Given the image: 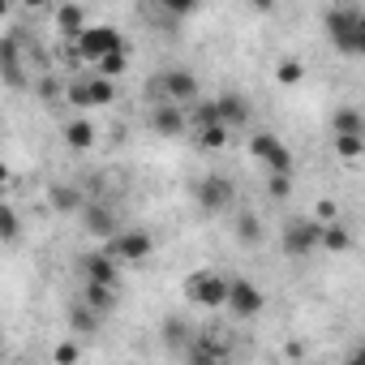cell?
<instances>
[{"instance_id": "obj_1", "label": "cell", "mask_w": 365, "mask_h": 365, "mask_svg": "<svg viewBox=\"0 0 365 365\" xmlns=\"http://www.w3.org/2000/svg\"><path fill=\"white\" fill-rule=\"evenodd\" d=\"M327 35H331V43H335L344 56L365 52V18H361L352 5H335V9L327 14Z\"/></svg>"}, {"instance_id": "obj_2", "label": "cell", "mask_w": 365, "mask_h": 365, "mask_svg": "<svg viewBox=\"0 0 365 365\" xmlns=\"http://www.w3.org/2000/svg\"><path fill=\"white\" fill-rule=\"evenodd\" d=\"M146 99L155 103V99H172V103H180V108H190L194 99H198V78L190 73V69H163V73H155L150 82H146Z\"/></svg>"}, {"instance_id": "obj_3", "label": "cell", "mask_w": 365, "mask_h": 365, "mask_svg": "<svg viewBox=\"0 0 365 365\" xmlns=\"http://www.w3.org/2000/svg\"><path fill=\"white\" fill-rule=\"evenodd\" d=\"M120 48H129L112 26H103V22H86L78 35H73V52L82 56V61H91V65H99L103 56H112V52H120Z\"/></svg>"}, {"instance_id": "obj_4", "label": "cell", "mask_w": 365, "mask_h": 365, "mask_svg": "<svg viewBox=\"0 0 365 365\" xmlns=\"http://www.w3.org/2000/svg\"><path fill=\"white\" fill-rule=\"evenodd\" d=\"M69 99H73L78 108H103V103H112V99H116V82H112V78H103V73L82 78V82H73V86H69Z\"/></svg>"}, {"instance_id": "obj_5", "label": "cell", "mask_w": 365, "mask_h": 365, "mask_svg": "<svg viewBox=\"0 0 365 365\" xmlns=\"http://www.w3.org/2000/svg\"><path fill=\"white\" fill-rule=\"evenodd\" d=\"M224 305H228L237 318H258V314H262V305H267V297H262V292H258L250 279H228Z\"/></svg>"}, {"instance_id": "obj_6", "label": "cell", "mask_w": 365, "mask_h": 365, "mask_svg": "<svg viewBox=\"0 0 365 365\" xmlns=\"http://www.w3.org/2000/svg\"><path fill=\"white\" fill-rule=\"evenodd\" d=\"M155 250V241L138 228H125V232H112V258L116 262H146Z\"/></svg>"}, {"instance_id": "obj_7", "label": "cell", "mask_w": 365, "mask_h": 365, "mask_svg": "<svg viewBox=\"0 0 365 365\" xmlns=\"http://www.w3.org/2000/svg\"><path fill=\"white\" fill-rule=\"evenodd\" d=\"M314 250H318V224L314 220H292L284 228V254L288 258H305Z\"/></svg>"}, {"instance_id": "obj_8", "label": "cell", "mask_w": 365, "mask_h": 365, "mask_svg": "<svg viewBox=\"0 0 365 365\" xmlns=\"http://www.w3.org/2000/svg\"><path fill=\"white\" fill-rule=\"evenodd\" d=\"M254 155L271 168V172H292L297 163H292V150L275 138V133H254Z\"/></svg>"}, {"instance_id": "obj_9", "label": "cell", "mask_w": 365, "mask_h": 365, "mask_svg": "<svg viewBox=\"0 0 365 365\" xmlns=\"http://www.w3.org/2000/svg\"><path fill=\"white\" fill-rule=\"evenodd\" d=\"M232 194H237V185L228 176H207L202 185H198V202H202V211H228L232 207Z\"/></svg>"}, {"instance_id": "obj_10", "label": "cell", "mask_w": 365, "mask_h": 365, "mask_svg": "<svg viewBox=\"0 0 365 365\" xmlns=\"http://www.w3.org/2000/svg\"><path fill=\"white\" fill-rule=\"evenodd\" d=\"M224 292H228V279H224V275L202 271V275H194V279H190V297H194L198 305H207V309L224 305Z\"/></svg>"}, {"instance_id": "obj_11", "label": "cell", "mask_w": 365, "mask_h": 365, "mask_svg": "<svg viewBox=\"0 0 365 365\" xmlns=\"http://www.w3.org/2000/svg\"><path fill=\"white\" fill-rule=\"evenodd\" d=\"M150 125H155V133H163V138L185 133V108L172 103V99H159V108L150 112Z\"/></svg>"}, {"instance_id": "obj_12", "label": "cell", "mask_w": 365, "mask_h": 365, "mask_svg": "<svg viewBox=\"0 0 365 365\" xmlns=\"http://www.w3.org/2000/svg\"><path fill=\"white\" fill-rule=\"evenodd\" d=\"M215 116H220L228 129H237V125H245V120H250V99H245V95H237V91H228V95H220V99H215Z\"/></svg>"}, {"instance_id": "obj_13", "label": "cell", "mask_w": 365, "mask_h": 365, "mask_svg": "<svg viewBox=\"0 0 365 365\" xmlns=\"http://www.w3.org/2000/svg\"><path fill=\"white\" fill-rule=\"evenodd\" d=\"M82 275L95 279V284H116V258L112 254H91V258H82Z\"/></svg>"}, {"instance_id": "obj_14", "label": "cell", "mask_w": 365, "mask_h": 365, "mask_svg": "<svg viewBox=\"0 0 365 365\" xmlns=\"http://www.w3.org/2000/svg\"><path fill=\"white\" fill-rule=\"evenodd\" d=\"M82 215H86V228H91L95 237H112V232H116V215H112L108 207L86 202V207H82Z\"/></svg>"}, {"instance_id": "obj_15", "label": "cell", "mask_w": 365, "mask_h": 365, "mask_svg": "<svg viewBox=\"0 0 365 365\" xmlns=\"http://www.w3.org/2000/svg\"><path fill=\"white\" fill-rule=\"evenodd\" d=\"M331 133H335V138H344V133H352V138H365L361 112H356V108H344V112H335V116H331Z\"/></svg>"}, {"instance_id": "obj_16", "label": "cell", "mask_w": 365, "mask_h": 365, "mask_svg": "<svg viewBox=\"0 0 365 365\" xmlns=\"http://www.w3.org/2000/svg\"><path fill=\"white\" fill-rule=\"evenodd\" d=\"M65 142H69L73 150H91V146H95V125L82 120V116L69 120V125H65Z\"/></svg>"}, {"instance_id": "obj_17", "label": "cell", "mask_w": 365, "mask_h": 365, "mask_svg": "<svg viewBox=\"0 0 365 365\" xmlns=\"http://www.w3.org/2000/svg\"><path fill=\"white\" fill-rule=\"evenodd\" d=\"M112 292H116V284H95V279H86V292H82V301H86V305H95L99 314H108V309L116 305V297H112Z\"/></svg>"}, {"instance_id": "obj_18", "label": "cell", "mask_w": 365, "mask_h": 365, "mask_svg": "<svg viewBox=\"0 0 365 365\" xmlns=\"http://www.w3.org/2000/svg\"><path fill=\"white\" fill-rule=\"evenodd\" d=\"M318 245H327V250L344 254V250L352 245V237H348V228H339V224H318Z\"/></svg>"}, {"instance_id": "obj_19", "label": "cell", "mask_w": 365, "mask_h": 365, "mask_svg": "<svg viewBox=\"0 0 365 365\" xmlns=\"http://www.w3.org/2000/svg\"><path fill=\"white\" fill-rule=\"evenodd\" d=\"M159 9H163L172 22H180V18H194V14L202 9V0H159Z\"/></svg>"}, {"instance_id": "obj_20", "label": "cell", "mask_w": 365, "mask_h": 365, "mask_svg": "<svg viewBox=\"0 0 365 365\" xmlns=\"http://www.w3.org/2000/svg\"><path fill=\"white\" fill-rule=\"evenodd\" d=\"M56 26H61L65 35H78V31L86 26V18H82L78 5H61V9H56Z\"/></svg>"}, {"instance_id": "obj_21", "label": "cell", "mask_w": 365, "mask_h": 365, "mask_svg": "<svg viewBox=\"0 0 365 365\" xmlns=\"http://www.w3.org/2000/svg\"><path fill=\"white\" fill-rule=\"evenodd\" d=\"M194 133H198L202 146H211V150L228 142V125H224V120H211V125H202V129H194Z\"/></svg>"}, {"instance_id": "obj_22", "label": "cell", "mask_w": 365, "mask_h": 365, "mask_svg": "<svg viewBox=\"0 0 365 365\" xmlns=\"http://www.w3.org/2000/svg\"><path fill=\"white\" fill-rule=\"evenodd\" d=\"M125 65H129V48H120V52L103 56V61H99V73H103V78H116V73H120Z\"/></svg>"}, {"instance_id": "obj_23", "label": "cell", "mask_w": 365, "mask_h": 365, "mask_svg": "<svg viewBox=\"0 0 365 365\" xmlns=\"http://www.w3.org/2000/svg\"><path fill=\"white\" fill-rule=\"evenodd\" d=\"M52 202H56L61 211H78V207H82V198H78V194H73L69 185H61V190H52Z\"/></svg>"}, {"instance_id": "obj_24", "label": "cell", "mask_w": 365, "mask_h": 365, "mask_svg": "<svg viewBox=\"0 0 365 365\" xmlns=\"http://www.w3.org/2000/svg\"><path fill=\"white\" fill-rule=\"evenodd\" d=\"M335 142H339V155H344V159H356V155L365 150V138H352V133H344V138H335Z\"/></svg>"}, {"instance_id": "obj_25", "label": "cell", "mask_w": 365, "mask_h": 365, "mask_svg": "<svg viewBox=\"0 0 365 365\" xmlns=\"http://www.w3.org/2000/svg\"><path fill=\"white\" fill-rule=\"evenodd\" d=\"M0 237H5V241L18 237V215H14L9 207H0Z\"/></svg>"}, {"instance_id": "obj_26", "label": "cell", "mask_w": 365, "mask_h": 365, "mask_svg": "<svg viewBox=\"0 0 365 365\" xmlns=\"http://www.w3.org/2000/svg\"><path fill=\"white\" fill-rule=\"evenodd\" d=\"M279 82H301V65L297 61H284L279 65Z\"/></svg>"}, {"instance_id": "obj_27", "label": "cell", "mask_w": 365, "mask_h": 365, "mask_svg": "<svg viewBox=\"0 0 365 365\" xmlns=\"http://www.w3.org/2000/svg\"><path fill=\"white\" fill-rule=\"evenodd\" d=\"M250 5H254V9H271V5H275V0H250Z\"/></svg>"}, {"instance_id": "obj_28", "label": "cell", "mask_w": 365, "mask_h": 365, "mask_svg": "<svg viewBox=\"0 0 365 365\" xmlns=\"http://www.w3.org/2000/svg\"><path fill=\"white\" fill-rule=\"evenodd\" d=\"M5 180H9V168H5V163H0V185H5Z\"/></svg>"}, {"instance_id": "obj_29", "label": "cell", "mask_w": 365, "mask_h": 365, "mask_svg": "<svg viewBox=\"0 0 365 365\" xmlns=\"http://www.w3.org/2000/svg\"><path fill=\"white\" fill-rule=\"evenodd\" d=\"M31 5H43V0H31Z\"/></svg>"}]
</instances>
